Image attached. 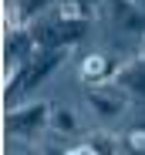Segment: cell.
Listing matches in <instances>:
<instances>
[{"instance_id": "9c48e42d", "label": "cell", "mask_w": 145, "mask_h": 155, "mask_svg": "<svg viewBox=\"0 0 145 155\" xmlns=\"http://www.w3.org/2000/svg\"><path fill=\"white\" fill-rule=\"evenodd\" d=\"M122 148H125V155H145V128L142 125L128 128L122 135Z\"/></svg>"}, {"instance_id": "52a82bcc", "label": "cell", "mask_w": 145, "mask_h": 155, "mask_svg": "<svg viewBox=\"0 0 145 155\" xmlns=\"http://www.w3.org/2000/svg\"><path fill=\"white\" fill-rule=\"evenodd\" d=\"M58 0H17L14 7V27H31L41 20V14H47Z\"/></svg>"}, {"instance_id": "8fae6325", "label": "cell", "mask_w": 145, "mask_h": 155, "mask_svg": "<svg viewBox=\"0 0 145 155\" xmlns=\"http://www.w3.org/2000/svg\"><path fill=\"white\" fill-rule=\"evenodd\" d=\"M78 4H81V7H84V10H88V14H91V10H94V0H78Z\"/></svg>"}, {"instance_id": "277c9868", "label": "cell", "mask_w": 145, "mask_h": 155, "mask_svg": "<svg viewBox=\"0 0 145 155\" xmlns=\"http://www.w3.org/2000/svg\"><path fill=\"white\" fill-rule=\"evenodd\" d=\"M108 10H111V17L118 24H122V31L145 37V10L135 0H108Z\"/></svg>"}, {"instance_id": "7a4b0ae2", "label": "cell", "mask_w": 145, "mask_h": 155, "mask_svg": "<svg viewBox=\"0 0 145 155\" xmlns=\"http://www.w3.org/2000/svg\"><path fill=\"white\" fill-rule=\"evenodd\" d=\"M51 101H37V105H24L7 111V132L10 138H34L41 128L51 125Z\"/></svg>"}, {"instance_id": "30bf717a", "label": "cell", "mask_w": 145, "mask_h": 155, "mask_svg": "<svg viewBox=\"0 0 145 155\" xmlns=\"http://www.w3.org/2000/svg\"><path fill=\"white\" fill-rule=\"evenodd\" d=\"M64 155H98L91 148V142H81V145H74V148H64Z\"/></svg>"}, {"instance_id": "ba28073f", "label": "cell", "mask_w": 145, "mask_h": 155, "mask_svg": "<svg viewBox=\"0 0 145 155\" xmlns=\"http://www.w3.org/2000/svg\"><path fill=\"white\" fill-rule=\"evenodd\" d=\"M47 128H51L54 135H78V118L71 115L64 105H54L51 108V125Z\"/></svg>"}, {"instance_id": "3957f363", "label": "cell", "mask_w": 145, "mask_h": 155, "mask_svg": "<svg viewBox=\"0 0 145 155\" xmlns=\"http://www.w3.org/2000/svg\"><path fill=\"white\" fill-rule=\"evenodd\" d=\"M128 91H122L118 84H111V88H94V91H88V108L98 115V118H122L125 111H128V98H125Z\"/></svg>"}, {"instance_id": "8992f818", "label": "cell", "mask_w": 145, "mask_h": 155, "mask_svg": "<svg viewBox=\"0 0 145 155\" xmlns=\"http://www.w3.org/2000/svg\"><path fill=\"white\" fill-rule=\"evenodd\" d=\"M111 74H118L115 64H111L105 54H98V51H94V54H88L84 64H81V81H84V84H105Z\"/></svg>"}, {"instance_id": "6da1fadb", "label": "cell", "mask_w": 145, "mask_h": 155, "mask_svg": "<svg viewBox=\"0 0 145 155\" xmlns=\"http://www.w3.org/2000/svg\"><path fill=\"white\" fill-rule=\"evenodd\" d=\"M71 54L68 47H54V51H37V54L24 64V71L17 74L20 81H14L10 88H7V94H14V91H27V88H37L41 81H47L58 68H61V61Z\"/></svg>"}, {"instance_id": "7c38bea8", "label": "cell", "mask_w": 145, "mask_h": 155, "mask_svg": "<svg viewBox=\"0 0 145 155\" xmlns=\"http://www.w3.org/2000/svg\"><path fill=\"white\" fill-rule=\"evenodd\" d=\"M135 4H138V0H135Z\"/></svg>"}, {"instance_id": "5b68a950", "label": "cell", "mask_w": 145, "mask_h": 155, "mask_svg": "<svg viewBox=\"0 0 145 155\" xmlns=\"http://www.w3.org/2000/svg\"><path fill=\"white\" fill-rule=\"evenodd\" d=\"M115 84L122 91H128V94H145V58H135L132 64L118 68Z\"/></svg>"}]
</instances>
